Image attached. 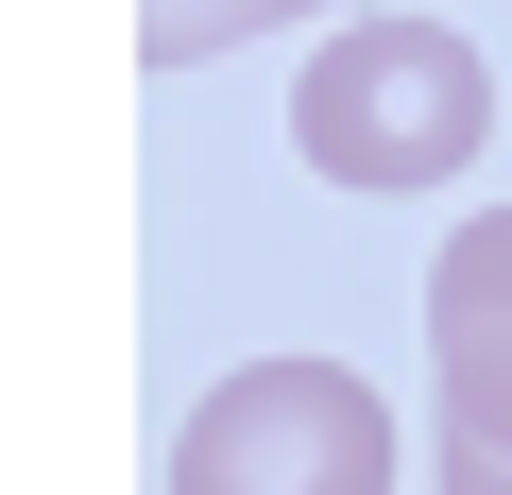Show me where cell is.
<instances>
[{"instance_id": "277c9868", "label": "cell", "mask_w": 512, "mask_h": 495, "mask_svg": "<svg viewBox=\"0 0 512 495\" xmlns=\"http://www.w3.org/2000/svg\"><path fill=\"white\" fill-rule=\"evenodd\" d=\"M274 18H308V0H137V52L154 69H205L222 35H274Z\"/></svg>"}, {"instance_id": "5b68a950", "label": "cell", "mask_w": 512, "mask_h": 495, "mask_svg": "<svg viewBox=\"0 0 512 495\" xmlns=\"http://www.w3.org/2000/svg\"><path fill=\"white\" fill-rule=\"evenodd\" d=\"M444 495H512V461L495 444H444Z\"/></svg>"}, {"instance_id": "7a4b0ae2", "label": "cell", "mask_w": 512, "mask_h": 495, "mask_svg": "<svg viewBox=\"0 0 512 495\" xmlns=\"http://www.w3.org/2000/svg\"><path fill=\"white\" fill-rule=\"evenodd\" d=\"M171 495H393V410L342 359H239L188 393Z\"/></svg>"}, {"instance_id": "3957f363", "label": "cell", "mask_w": 512, "mask_h": 495, "mask_svg": "<svg viewBox=\"0 0 512 495\" xmlns=\"http://www.w3.org/2000/svg\"><path fill=\"white\" fill-rule=\"evenodd\" d=\"M427 376H444V444L512 461V205H478L427 257Z\"/></svg>"}, {"instance_id": "6da1fadb", "label": "cell", "mask_w": 512, "mask_h": 495, "mask_svg": "<svg viewBox=\"0 0 512 495\" xmlns=\"http://www.w3.org/2000/svg\"><path fill=\"white\" fill-rule=\"evenodd\" d=\"M291 137H308L325 188H376V205H393V188H444V171L495 137V69H478L444 18H359V35L308 52Z\"/></svg>"}]
</instances>
